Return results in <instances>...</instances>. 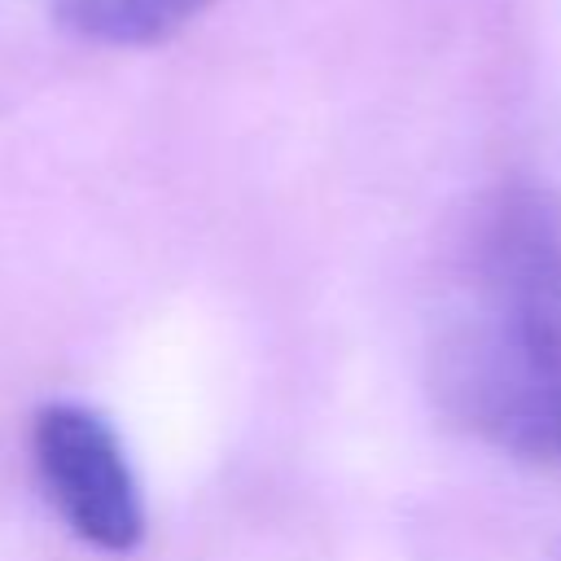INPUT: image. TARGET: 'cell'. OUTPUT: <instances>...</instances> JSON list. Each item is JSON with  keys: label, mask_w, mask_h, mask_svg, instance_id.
Here are the masks:
<instances>
[{"label": "cell", "mask_w": 561, "mask_h": 561, "mask_svg": "<svg viewBox=\"0 0 561 561\" xmlns=\"http://www.w3.org/2000/svg\"><path fill=\"white\" fill-rule=\"evenodd\" d=\"M447 412L522 460H561V215L543 193H500L473 219L438 320Z\"/></svg>", "instance_id": "6da1fadb"}, {"label": "cell", "mask_w": 561, "mask_h": 561, "mask_svg": "<svg viewBox=\"0 0 561 561\" xmlns=\"http://www.w3.org/2000/svg\"><path fill=\"white\" fill-rule=\"evenodd\" d=\"M35 465L48 500L70 530L105 552H127L140 539V500L114 430L75 403L44 408L35 416Z\"/></svg>", "instance_id": "7a4b0ae2"}, {"label": "cell", "mask_w": 561, "mask_h": 561, "mask_svg": "<svg viewBox=\"0 0 561 561\" xmlns=\"http://www.w3.org/2000/svg\"><path fill=\"white\" fill-rule=\"evenodd\" d=\"M215 0H53L57 22L101 48H149L180 35Z\"/></svg>", "instance_id": "3957f363"}]
</instances>
